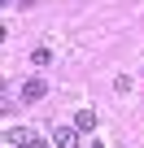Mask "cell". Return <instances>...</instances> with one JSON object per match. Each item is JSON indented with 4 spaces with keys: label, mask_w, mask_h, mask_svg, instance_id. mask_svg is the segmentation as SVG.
Instances as JSON below:
<instances>
[{
    "label": "cell",
    "mask_w": 144,
    "mask_h": 148,
    "mask_svg": "<svg viewBox=\"0 0 144 148\" xmlns=\"http://www.w3.org/2000/svg\"><path fill=\"white\" fill-rule=\"evenodd\" d=\"M5 144H9V148H31V144H35V131H31V126H9V131H5Z\"/></svg>",
    "instance_id": "cell-2"
},
{
    "label": "cell",
    "mask_w": 144,
    "mask_h": 148,
    "mask_svg": "<svg viewBox=\"0 0 144 148\" xmlns=\"http://www.w3.org/2000/svg\"><path fill=\"white\" fill-rule=\"evenodd\" d=\"M31 148H52V144H48V139H35V144H31Z\"/></svg>",
    "instance_id": "cell-6"
},
{
    "label": "cell",
    "mask_w": 144,
    "mask_h": 148,
    "mask_svg": "<svg viewBox=\"0 0 144 148\" xmlns=\"http://www.w3.org/2000/svg\"><path fill=\"white\" fill-rule=\"evenodd\" d=\"M92 148H101V144H92Z\"/></svg>",
    "instance_id": "cell-7"
},
{
    "label": "cell",
    "mask_w": 144,
    "mask_h": 148,
    "mask_svg": "<svg viewBox=\"0 0 144 148\" xmlns=\"http://www.w3.org/2000/svg\"><path fill=\"white\" fill-rule=\"evenodd\" d=\"M79 135H83V131H79L74 122H70V126H52V144H57V148H79Z\"/></svg>",
    "instance_id": "cell-1"
},
{
    "label": "cell",
    "mask_w": 144,
    "mask_h": 148,
    "mask_svg": "<svg viewBox=\"0 0 144 148\" xmlns=\"http://www.w3.org/2000/svg\"><path fill=\"white\" fill-rule=\"evenodd\" d=\"M44 96H48V83H44V79H26V83H22V100H26V105H39Z\"/></svg>",
    "instance_id": "cell-3"
},
{
    "label": "cell",
    "mask_w": 144,
    "mask_h": 148,
    "mask_svg": "<svg viewBox=\"0 0 144 148\" xmlns=\"http://www.w3.org/2000/svg\"><path fill=\"white\" fill-rule=\"evenodd\" d=\"M74 126H79V131H92V126H96V113H92V109H79V113H74Z\"/></svg>",
    "instance_id": "cell-4"
},
{
    "label": "cell",
    "mask_w": 144,
    "mask_h": 148,
    "mask_svg": "<svg viewBox=\"0 0 144 148\" xmlns=\"http://www.w3.org/2000/svg\"><path fill=\"white\" fill-rule=\"evenodd\" d=\"M48 61H52V48H35V52H31V65H39V70H44Z\"/></svg>",
    "instance_id": "cell-5"
}]
</instances>
